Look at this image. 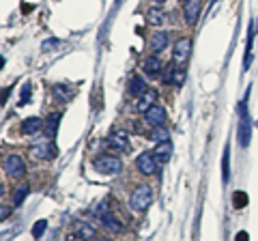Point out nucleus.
Masks as SVG:
<instances>
[{"instance_id": "f257e3e1", "label": "nucleus", "mask_w": 258, "mask_h": 241, "mask_svg": "<svg viewBox=\"0 0 258 241\" xmlns=\"http://www.w3.org/2000/svg\"><path fill=\"white\" fill-rule=\"evenodd\" d=\"M93 166L97 172L106 174V177H110V174L114 177V174H121V170H123V161L116 155H101V158H97L93 161Z\"/></svg>"}, {"instance_id": "f03ea898", "label": "nucleus", "mask_w": 258, "mask_h": 241, "mask_svg": "<svg viewBox=\"0 0 258 241\" xmlns=\"http://www.w3.org/2000/svg\"><path fill=\"white\" fill-rule=\"evenodd\" d=\"M151 203H153V187L148 185H138L131 192V198H129V205L135 211H146Z\"/></svg>"}, {"instance_id": "7ed1b4c3", "label": "nucleus", "mask_w": 258, "mask_h": 241, "mask_svg": "<svg viewBox=\"0 0 258 241\" xmlns=\"http://www.w3.org/2000/svg\"><path fill=\"white\" fill-rule=\"evenodd\" d=\"M239 114H241V123H239V142H241V147H248L250 138H252V123H250V114H248V108H245V101H241V106H239Z\"/></svg>"}, {"instance_id": "20e7f679", "label": "nucleus", "mask_w": 258, "mask_h": 241, "mask_svg": "<svg viewBox=\"0 0 258 241\" xmlns=\"http://www.w3.org/2000/svg\"><path fill=\"white\" fill-rule=\"evenodd\" d=\"M30 153L35 155L37 160H54L56 158V147H54V142H52V138L45 136L43 140H39L37 145H32Z\"/></svg>"}, {"instance_id": "39448f33", "label": "nucleus", "mask_w": 258, "mask_h": 241, "mask_svg": "<svg viewBox=\"0 0 258 241\" xmlns=\"http://www.w3.org/2000/svg\"><path fill=\"white\" fill-rule=\"evenodd\" d=\"M4 170H6V174L19 179V177H24L26 174V164H24V160L19 158V155L11 153V155H6L4 158Z\"/></svg>"}, {"instance_id": "423d86ee", "label": "nucleus", "mask_w": 258, "mask_h": 241, "mask_svg": "<svg viewBox=\"0 0 258 241\" xmlns=\"http://www.w3.org/2000/svg\"><path fill=\"white\" fill-rule=\"evenodd\" d=\"M135 168H138L140 174H155L157 170V160H155V155L151 151H144L142 155H138V160H135Z\"/></svg>"}, {"instance_id": "0eeeda50", "label": "nucleus", "mask_w": 258, "mask_h": 241, "mask_svg": "<svg viewBox=\"0 0 258 241\" xmlns=\"http://www.w3.org/2000/svg\"><path fill=\"white\" fill-rule=\"evenodd\" d=\"M144 123L151 127H161L166 123V110L159 103H153L151 108L144 112Z\"/></svg>"}, {"instance_id": "6e6552de", "label": "nucleus", "mask_w": 258, "mask_h": 241, "mask_svg": "<svg viewBox=\"0 0 258 241\" xmlns=\"http://www.w3.org/2000/svg\"><path fill=\"white\" fill-rule=\"evenodd\" d=\"M192 54V39L190 37H181L172 48V58L174 63H185Z\"/></svg>"}, {"instance_id": "1a4fd4ad", "label": "nucleus", "mask_w": 258, "mask_h": 241, "mask_svg": "<svg viewBox=\"0 0 258 241\" xmlns=\"http://www.w3.org/2000/svg\"><path fill=\"white\" fill-rule=\"evenodd\" d=\"M200 11H202V2H200V0H185L183 2V15H185V22L190 26L198 22Z\"/></svg>"}, {"instance_id": "9d476101", "label": "nucleus", "mask_w": 258, "mask_h": 241, "mask_svg": "<svg viewBox=\"0 0 258 241\" xmlns=\"http://www.w3.org/2000/svg\"><path fill=\"white\" fill-rule=\"evenodd\" d=\"M108 145L112 149H116V151H129V149H131L129 136H127V132H123V129H116V132L110 134Z\"/></svg>"}, {"instance_id": "9b49d317", "label": "nucleus", "mask_w": 258, "mask_h": 241, "mask_svg": "<svg viewBox=\"0 0 258 241\" xmlns=\"http://www.w3.org/2000/svg\"><path fill=\"white\" fill-rule=\"evenodd\" d=\"M168 45H170V35H168L166 30H157L151 35V52L153 54H159V52H164Z\"/></svg>"}, {"instance_id": "f8f14e48", "label": "nucleus", "mask_w": 258, "mask_h": 241, "mask_svg": "<svg viewBox=\"0 0 258 241\" xmlns=\"http://www.w3.org/2000/svg\"><path fill=\"white\" fill-rule=\"evenodd\" d=\"M164 69V63H161V58L157 54H153V56H146V61L142 63V71L148 76V78H155V76H159V71Z\"/></svg>"}, {"instance_id": "ddd939ff", "label": "nucleus", "mask_w": 258, "mask_h": 241, "mask_svg": "<svg viewBox=\"0 0 258 241\" xmlns=\"http://www.w3.org/2000/svg\"><path fill=\"white\" fill-rule=\"evenodd\" d=\"M155 101H157V90H155V88H146V93H142L138 97V101H135V110L144 114Z\"/></svg>"}, {"instance_id": "4468645a", "label": "nucleus", "mask_w": 258, "mask_h": 241, "mask_svg": "<svg viewBox=\"0 0 258 241\" xmlns=\"http://www.w3.org/2000/svg\"><path fill=\"white\" fill-rule=\"evenodd\" d=\"M99 220H101V224H103V229H106V231L114 233V235H116V233H123V224H121V220L116 218V216H112L110 211L103 213V216H101Z\"/></svg>"}, {"instance_id": "2eb2a0df", "label": "nucleus", "mask_w": 258, "mask_h": 241, "mask_svg": "<svg viewBox=\"0 0 258 241\" xmlns=\"http://www.w3.org/2000/svg\"><path fill=\"white\" fill-rule=\"evenodd\" d=\"M155 160L161 161V164H166L168 160H170V155H172V145H170V140H166V142H157V147H155Z\"/></svg>"}, {"instance_id": "dca6fc26", "label": "nucleus", "mask_w": 258, "mask_h": 241, "mask_svg": "<svg viewBox=\"0 0 258 241\" xmlns=\"http://www.w3.org/2000/svg\"><path fill=\"white\" fill-rule=\"evenodd\" d=\"M142 93H146V82L142 76H133L129 78V95L131 97H140Z\"/></svg>"}, {"instance_id": "f3484780", "label": "nucleus", "mask_w": 258, "mask_h": 241, "mask_svg": "<svg viewBox=\"0 0 258 241\" xmlns=\"http://www.w3.org/2000/svg\"><path fill=\"white\" fill-rule=\"evenodd\" d=\"M164 19H166V15H164V11H161L159 6H153V9L146 11V22L151 26H161L164 24Z\"/></svg>"}, {"instance_id": "a211bd4d", "label": "nucleus", "mask_w": 258, "mask_h": 241, "mask_svg": "<svg viewBox=\"0 0 258 241\" xmlns=\"http://www.w3.org/2000/svg\"><path fill=\"white\" fill-rule=\"evenodd\" d=\"M75 233H77V237H80V239L88 241V239L95 237V226L93 224H86V222H77L75 224Z\"/></svg>"}, {"instance_id": "6ab92c4d", "label": "nucleus", "mask_w": 258, "mask_h": 241, "mask_svg": "<svg viewBox=\"0 0 258 241\" xmlns=\"http://www.w3.org/2000/svg\"><path fill=\"white\" fill-rule=\"evenodd\" d=\"M58 123H61V114H58V112L48 116V121H45V136H48V138H54V136H56Z\"/></svg>"}, {"instance_id": "aec40b11", "label": "nucleus", "mask_w": 258, "mask_h": 241, "mask_svg": "<svg viewBox=\"0 0 258 241\" xmlns=\"http://www.w3.org/2000/svg\"><path fill=\"white\" fill-rule=\"evenodd\" d=\"M41 125H43L41 119H37V116H30V119H26V121L22 123V132H24V134H37L39 129H41Z\"/></svg>"}, {"instance_id": "412c9836", "label": "nucleus", "mask_w": 258, "mask_h": 241, "mask_svg": "<svg viewBox=\"0 0 258 241\" xmlns=\"http://www.w3.org/2000/svg\"><path fill=\"white\" fill-rule=\"evenodd\" d=\"M151 140H155V142H166V140H170V134H168V129H164V125H161V127H153Z\"/></svg>"}, {"instance_id": "4be33fe9", "label": "nucleus", "mask_w": 258, "mask_h": 241, "mask_svg": "<svg viewBox=\"0 0 258 241\" xmlns=\"http://www.w3.org/2000/svg\"><path fill=\"white\" fill-rule=\"evenodd\" d=\"M28 192H30V187H28V185H19V187H17V192L13 194V205H15V207L22 205V203H24V198L28 196Z\"/></svg>"}, {"instance_id": "5701e85b", "label": "nucleus", "mask_w": 258, "mask_h": 241, "mask_svg": "<svg viewBox=\"0 0 258 241\" xmlns=\"http://www.w3.org/2000/svg\"><path fill=\"white\" fill-rule=\"evenodd\" d=\"M232 203H235L237 209H243V207L248 205V194L245 192H235L232 194Z\"/></svg>"}, {"instance_id": "b1692460", "label": "nucleus", "mask_w": 258, "mask_h": 241, "mask_svg": "<svg viewBox=\"0 0 258 241\" xmlns=\"http://www.w3.org/2000/svg\"><path fill=\"white\" fill-rule=\"evenodd\" d=\"M222 172H224V183L228 181L230 177V158H228V147H226L224 151V160H222Z\"/></svg>"}, {"instance_id": "393cba45", "label": "nucleus", "mask_w": 258, "mask_h": 241, "mask_svg": "<svg viewBox=\"0 0 258 241\" xmlns=\"http://www.w3.org/2000/svg\"><path fill=\"white\" fill-rule=\"evenodd\" d=\"M174 69H177V65H174V63H170V65H166V67H164V76H161L164 84H172V74H174Z\"/></svg>"}, {"instance_id": "a878e982", "label": "nucleus", "mask_w": 258, "mask_h": 241, "mask_svg": "<svg viewBox=\"0 0 258 241\" xmlns=\"http://www.w3.org/2000/svg\"><path fill=\"white\" fill-rule=\"evenodd\" d=\"M45 229H48V222H45V220H39V222L32 226V237L35 239H39L45 233Z\"/></svg>"}, {"instance_id": "bb28decb", "label": "nucleus", "mask_w": 258, "mask_h": 241, "mask_svg": "<svg viewBox=\"0 0 258 241\" xmlns=\"http://www.w3.org/2000/svg\"><path fill=\"white\" fill-rule=\"evenodd\" d=\"M185 80V69L183 67H177L174 69V74H172V84H177V86H181Z\"/></svg>"}, {"instance_id": "cd10ccee", "label": "nucleus", "mask_w": 258, "mask_h": 241, "mask_svg": "<svg viewBox=\"0 0 258 241\" xmlns=\"http://www.w3.org/2000/svg\"><path fill=\"white\" fill-rule=\"evenodd\" d=\"M11 213H13V207L0 205V222H2V220H6V218H11Z\"/></svg>"}, {"instance_id": "c85d7f7f", "label": "nucleus", "mask_w": 258, "mask_h": 241, "mask_svg": "<svg viewBox=\"0 0 258 241\" xmlns=\"http://www.w3.org/2000/svg\"><path fill=\"white\" fill-rule=\"evenodd\" d=\"M54 93H56L58 97H63V99H69V97H71V90H67L64 86H61V84H58V86H54Z\"/></svg>"}, {"instance_id": "c756f323", "label": "nucleus", "mask_w": 258, "mask_h": 241, "mask_svg": "<svg viewBox=\"0 0 258 241\" xmlns=\"http://www.w3.org/2000/svg\"><path fill=\"white\" fill-rule=\"evenodd\" d=\"M28 99H30V84H24V88H22V106Z\"/></svg>"}, {"instance_id": "7c9ffc66", "label": "nucleus", "mask_w": 258, "mask_h": 241, "mask_svg": "<svg viewBox=\"0 0 258 241\" xmlns=\"http://www.w3.org/2000/svg\"><path fill=\"white\" fill-rule=\"evenodd\" d=\"M237 241H250V235L245 231H241V233H237V237H235Z\"/></svg>"}, {"instance_id": "2f4dec72", "label": "nucleus", "mask_w": 258, "mask_h": 241, "mask_svg": "<svg viewBox=\"0 0 258 241\" xmlns=\"http://www.w3.org/2000/svg\"><path fill=\"white\" fill-rule=\"evenodd\" d=\"M9 93H11V88H2V90H0V103L4 101V97L9 95Z\"/></svg>"}, {"instance_id": "473e14b6", "label": "nucleus", "mask_w": 258, "mask_h": 241, "mask_svg": "<svg viewBox=\"0 0 258 241\" xmlns=\"http://www.w3.org/2000/svg\"><path fill=\"white\" fill-rule=\"evenodd\" d=\"M151 2H153L155 6H161V4H166V2H168V0H151Z\"/></svg>"}, {"instance_id": "72a5a7b5", "label": "nucleus", "mask_w": 258, "mask_h": 241, "mask_svg": "<svg viewBox=\"0 0 258 241\" xmlns=\"http://www.w3.org/2000/svg\"><path fill=\"white\" fill-rule=\"evenodd\" d=\"M2 196H4V187L0 185V198H2Z\"/></svg>"}, {"instance_id": "f704fd0d", "label": "nucleus", "mask_w": 258, "mask_h": 241, "mask_svg": "<svg viewBox=\"0 0 258 241\" xmlns=\"http://www.w3.org/2000/svg\"><path fill=\"white\" fill-rule=\"evenodd\" d=\"M2 65H4V58H2V56H0V69H2Z\"/></svg>"}, {"instance_id": "c9c22d12", "label": "nucleus", "mask_w": 258, "mask_h": 241, "mask_svg": "<svg viewBox=\"0 0 258 241\" xmlns=\"http://www.w3.org/2000/svg\"><path fill=\"white\" fill-rule=\"evenodd\" d=\"M99 241H110V239H99Z\"/></svg>"}]
</instances>
